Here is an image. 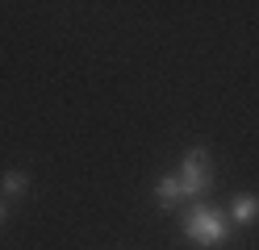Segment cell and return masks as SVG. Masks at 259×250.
Listing matches in <instances>:
<instances>
[{"label": "cell", "instance_id": "5", "mask_svg": "<svg viewBox=\"0 0 259 250\" xmlns=\"http://www.w3.org/2000/svg\"><path fill=\"white\" fill-rule=\"evenodd\" d=\"M25 188H29L25 171H9L5 175V196H25Z\"/></svg>", "mask_w": 259, "mask_h": 250}, {"label": "cell", "instance_id": "6", "mask_svg": "<svg viewBox=\"0 0 259 250\" xmlns=\"http://www.w3.org/2000/svg\"><path fill=\"white\" fill-rule=\"evenodd\" d=\"M0 225H5V209H0Z\"/></svg>", "mask_w": 259, "mask_h": 250}, {"label": "cell", "instance_id": "2", "mask_svg": "<svg viewBox=\"0 0 259 250\" xmlns=\"http://www.w3.org/2000/svg\"><path fill=\"white\" fill-rule=\"evenodd\" d=\"M209 150L205 146H192L184 155V167H180V196H201L209 188Z\"/></svg>", "mask_w": 259, "mask_h": 250}, {"label": "cell", "instance_id": "3", "mask_svg": "<svg viewBox=\"0 0 259 250\" xmlns=\"http://www.w3.org/2000/svg\"><path fill=\"white\" fill-rule=\"evenodd\" d=\"M230 217H234L238 225H251L255 217H259V196H251V192L234 196V205H230Z\"/></svg>", "mask_w": 259, "mask_h": 250}, {"label": "cell", "instance_id": "4", "mask_svg": "<svg viewBox=\"0 0 259 250\" xmlns=\"http://www.w3.org/2000/svg\"><path fill=\"white\" fill-rule=\"evenodd\" d=\"M155 196H159V205H176V200H180V175H163L159 179V188H155Z\"/></svg>", "mask_w": 259, "mask_h": 250}, {"label": "cell", "instance_id": "1", "mask_svg": "<svg viewBox=\"0 0 259 250\" xmlns=\"http://www.w3.org/2000/svg\"><path fill=\"white\" fill-rule=\"evenodd\" d=\"M184 233H188L197 246H218V242H226V217H222L218 209L197 205V209L184 217Z\"/></svg>", "mask_w": 259, "mask_h": 250}]
</instances>
